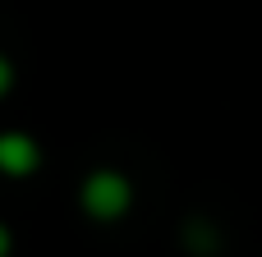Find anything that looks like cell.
Listing matches in <instances>:
<instances>
[{
	"instance_id": "cell-1",
	"label": "cell",
	"mask_w": 262,
	"mask_h": 257,
	"mask_svg": "<svg viewBox=\"0 0 262 257\" xmlns=\"http://www.w3.org/2000/svg\"><path fill=\"white\" fill-rule=\"evenodd\" d=\"M78 207L97 221V225H115L134 212V179L115 166H97L83 175L78 184Z\"/></svg>"
},
{
	"instance_id": "cell-5",
	"label": "cell",
	"mask_w": 262,
	"mask_h": 257,
	"mask_svg": "<svg viewBox=\"0 0 262 257\" xmlns=\"http://www.w3.org/2000/svg\"><path fill=\"white\" fill-rule=\"evenodd\" d=\"M14 253V235H9V225L0 221V257H9Z\"/></svg>"
},
{
	"instance_id": "cell-2",
	"label": "cell",
	"mask_w": 262,
	"mask_h": 257,
	"mask_svg": "<svg viewBox=\"0 0 262 257\" xmlns=\"http://www.w3.org/2000/svg\"><path fill=\"white\" fill-rule=\"evenodd\" d=\"M37 166H41L37 138L23 133V129H0V175L28 179V175H37Z\"/></svg>"
},
{
	"instance_id": "cell-4",
	"label": "cell",
	"mask_w": 262,
	"mask_h": 257,
	"mask_svg": "<svg viewBox=\"0 0 262 257\" xmlns=\"http://www.w3.org/2000/svg\"><path fill=\"white\" fill-rule=\"evenodd\" d=\"M14 87V64H9V55H0V97Z\"/></svg>"
},
{
	"instance_id": "cell-3",
	"label": "cell",
	"mask_w": 262,
	"mask_h": 257,
	"mask_svg": "<svg viewBox=\"0 0 262 257\" xmlns=\"http://www.w3.org/2000/svg\"><path fill=\"white\" fill-rule=\"evenodd\" d=\"M184 248L193 257H216V248H221V235H216V225L207 221V216H193V221H184Z\"/></svg>"
}]
</instances>
